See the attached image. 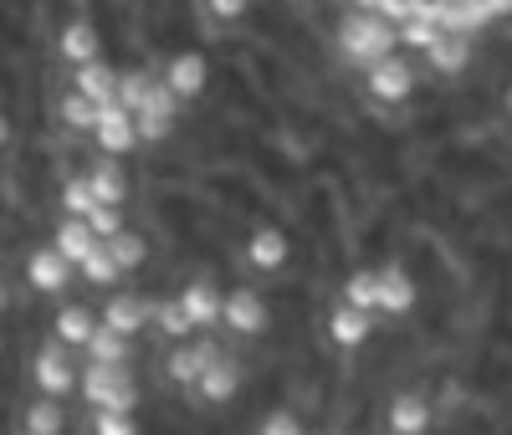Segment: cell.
<instances>
[{
  "instance_id": "7a4b0ae2",
  "label": "cell",
  "mask_w": 512,
  "mask_h": 435,
  "mask_svg": "<svg viewBox=\"0 0 512 435\" xmlns=\"http://www.w3.org/2000/svg\"><path fill=\"white\" fill-rule=\"evenodd\" d=\"M77 395L93 410H139V384L128 374V364H88V374H77Z\"/></svg>"
},
{
  "instance_id": "7bdbcfd3",
  "label": "cell",
  "mask_w": 512,
  "mask_h": 435,
  "mask_svg": "<svg viewBox=\"0 0 512 435\" xmlns=\"http://www.w3.org/2000/svg\"><path fill=\"white\" fill-rule=\"evenodd\" d=\"M507 113H512V87H507Z\"/></svg>"
},
{
  "instance_id": "cb8c5ba5",
  "label": "cell",
  "mask_w": 512,
  "mask_h": 435,
  "mask_svg": "<svg viewBox=\"0 0 512 435\" xmlns=\"http://www.w3.org/2000/svg\"><path fill=\"white\" fill-rule=\"evenodd\" d=\"M82 348H88L93 364H128V333H118V328H108V323H98L93 338L82 343Z\"/></svg>"
},
{
  "instance_id": "e575fe53",
  "label": "cell",
  "mask_w": 512,
  "mask_h": 435,
  "mask_svg": "<svg viewBox=\"0 0 512 435\" xmlns=\"http://www.w3.org/2000/svg\"><path fill=\"white\" fill-rule=\"evenodd\" d=\"M93 231H98V241H108V236H118L123 231V215H118V205H93L88 215H82Z\"/></svg>"
},
{
  "instance_id": "1f68e13d",
  "label": "cell",
  "mask_w": 512,
  "mask_h": 435,
  "mask_svg": "<svg viewBox=\"0 0 512 435\" xmlns=\"http://www.w3.org/2000/svg\"><path fill=\"white\" fill-rule=\"evenodd\" d=\"M436 36H441V21H425V16L400 21V41H405V47H415V52H431Z\"/></svg>"
},
{
  "instance_id": "5bb4252c",
  "label": "cell",
  "mask_w": 512,
  "mask_h": 435,
  "mask_svg": "<svg viewBox=\"0 0 512 435\" xmlns=\"http://www.w3.org/2000/svg\"><path fill=\"white\" fill-rule=\"evenodd\" d=\"M210 359H221V348L210 343V338H200V343H180L175 354L164 359V374L175 379V384H200V374H205Z\"/></svg>"
},
{
  "instance_id": "484cf974",
  "label": "cell",
  "mask_w": 512,
  "mask_h": 435,
  "mask_svg": "<svg viewBox=\"0 0 512 435\" xmlns=\"http://www.w3.org/2000/svg\"><path fill=\"white\" fill-rule=\"evenodd\" d=\"M108 251H113V261H118V272H139L144 261H149V246H144V236H134V231L108 236Z\"/></svg>"
},
{
  "instance_id": "9a60e30c",
  "label": "cell",
  "mask_w": 512,
  "mask_h": 435,
  "mask_svg": "<svg viewBox=\"0 0 512 435\" xmlns=\"http://www.w3.org/2000/svg\"><path fill=\"white\" fill-rule=\"evenodd\" d=\"M369 333H374V323H369L364 308H354V302H338L328 313V343H338V348H364Z\"/></svg>"
},
{
  "instance_id": "2e32d148",
  "label": "cell",
  "mask_w": 512,
  "mask_h": 435,
  "mask_svg": "<svg viewBox=\"0 0 512 435\" xmlns=\"http://www.w3.org/2000/svg\"><path fill=\"white\" fill-rule=\"evenodd\" d=\"M287 236L277 231V226H256L251 236H246V261L256 272H282L287 267Z\"/></svg>"
},
{
  "instance_id": "ac0fdd59",
  "label": "cell",
  "mask_w": 512,
  "mask_h": 435,
  "mask_svg": "<svg viewBox=\"0 0 512 435\" xmlns=\"http://www.w3.org/2000/svg\"><path fill=\"white\" fill-rule=\"evenodd\" d=\"M180 297H185V308H190L195 328H216V323L226 318V292H216L205 277H200V282H190Z\"/></svg>"
},
{
  "instance_id": "836d02e7",
  "label": "cell",
  "mask_w": 512,
  "mask_h": 435,
  "mask_svg": "<svg viewBox=\"0 0 512 435\" xmlns=\"http://www.w3.org/2000/svg\"><path fill=\"white\" fill-rule=\"evenodd\" d=\"M180 118H159V113H134V128H139V144H164L175 134Z\"/></svg>"
},
{
  "instance_id": "4dcf8cb0",
  "label": "cell",
  "mask_w": 512,
  "mask_h": 435,
  "mask_svg": "<svg viewBox=\"0 0 512 435\" xmlns=\"http://www.w3.org/2000/svg\"><path fill=\"white\" fill-rule=\"evenodd\" d=\"M149 82H154L149 67H128V72H118V103L134 113V108L144 103V93H149Z\"/></svg>"
},
{
  "instance_id": "4fadbf2b",
  "label": "cell",
  "mask_w": 512,
  "mask_h": 435,
  "mask_svg": "<svg viewBox=\"0 0 512 435\" xmlns=\"http://www.w3.org/2000/svg\"><path fill=\"white\" fill-rule=\"evenodd\" d=\"M67 277H72V261H67L57 246H41V251L26 256V282H31L36 292H62Z\"/></svg>"
},
{
  "instance_id": "ba28073f",
  "label": "cell",
  "mask_w": 512,
  "mask_h": 435,
  "mask_svg": "<svg viewBox=\"0 0 512 435\" xmlns=\"http://www.w3.org/2000/svg\"><path fill=\"white\" fill-rule=\"evenodd\" d=\"M31 374H36V389H41V395H52V400H62L67 389H77V374H72V359H67V343L62 338L41 348Z\"/></svg>"
},
{
  "instance_id": "277c9868",
  "label": "cell",
  "mask_w": 512,
  "mask_h": 435,
  "mask_svg": "<svg viewBox=\"0 0 512 435\" xmlns=\"http://www.w3.org/2000/svg\"><path fill=\"white\" fill-rule=\"evenodd\" d=\"M364 87H369L374 103H410V98H415V67L390 52L384 62L364 67Z\"/></svg>"
},
{
  "instance_id": "f35d334b",
  "label": "cell",
  "mask_w": 512,
  "mask_h": 435,
  "mask_svg": "<svg viewBox=\"0 0 512 435\" xmlns=\"http://www.w3.org/2000/svg\"><path fill=\"white\" fill-rule=\"evenodd\" d=\"M374 11H379V16H390V21L400 26V21H410V16H415V0H379Z\"/></svg>"
},
{
  "instance_id": "4316f807",
  "label": "cell",
  "mask_w": 512,
  "mask_h": 435,
  "mask_svg": "<svg viewBox=\"0 0 512 435\" xmlns=\"http://www.w3.org/2000/svg\"><path fill=\"white\" fill-rule=\"evenodd\" d=\"M62 405L52 400V395H41L31 410H26V435H62Z\"/></svg>"
},
{
  "instance_id": "3957f363",
  "label": "cell",
  "mask_w": 512,
  "mask_h": 435,
  "mask_svg": "<svg viewBox=\"0 0 512 435\" xmlns=\"http://www.w3.org/2000/svg\"><path fill=\"white\" fill-rule=\"evenodd\" d=\"M52 52H57L62 67H82V62L103 57V31H98V21H93V16H72V21H62L57 36H52Z\"/></svg>"
},
{
  "instance_id": "d4e9b609",
  "label": "cell",
  "mask_w": 512,
  "mask_h": 435,
  "mask_svg": "<svg viewBox=\"0 0 512 435\" xmlns=\"http://www.w3.org/2000/svg\"><path fill=\"white\" fill-rule=\"evenodd\" d=\"M154 318H159V328H164L169 338H190V333H195V318H190V308H185V297L154 302Z\"/></svg>"
},
{
  "instance_id": "b9f144b4",
  "label": "cell",
  "mask_w": 512,
  "mask_h": 435,
  "mask_svg": "<svg viewBox=\"0 0 512 435\" xmlns=\"http://www.w3.org/2000/svg\"><path fill=\"white\" fill-rule=\"evenodd\" d=\"M349 6H359V11H374V6H379V0H349Z\"/></svg>"
},
{
  "instance_id": "f1b7e54d",
  "label": "cell",
  "mask_w": 512,
  "mask_h": 435,
  "mask_svg": "<svg viewBox=\"0 0 512 435\" xmlns=\"http://www.w3.org/2000/svg\"><path fill=\"white\" fill-rule=\"evenodd\" d=\"M93 328H98V318H93L88 308H62V313H57V338H62V343H88Z\"/></svg>"
},
{
  "instance_id": "e0dca14e",
  "label": "cell",
  "mask_w": 512,
  "mask_h": 435,
  "mask_svg": "<svg viewBox=\"0 0 512 435\" xmlns=\"http://www.w3.org/2000/svg\"><path fill=\"white\" fill-rule=\"evenodd\" d=\"M390 430L395 435H425L431 430V400H425L420 389H400L390 400Z\"/></svg>"
},
{
  "instance_id": "8d00e7d4",
  "label": "cell",
  "mask_w": 512,
  "mask_h": 435,
  "mask_svg": "<svg viewBox=\"0 0 512 435\" xmlns=\"http://www.w3.org/2000/svg\"><path fill=\"white\" fill-rule=\"evenodd\" d=\"M256 435H303V420H297L292 410H272L262 425H256Z\"/></svg>"
},
{
  "instance_id": "d6986e66",
  "label": "cell",
  "mask_w": 512,
  "mask_h": 435,
  "mask_svg": "<svg viewBox=\"0 0 512 435\" xmlns=\"http://www.w3.org/2000/svg\"><path fill=\"white\" fill-rule=\"evenodd\" d=\"M88 185H93L98 205H123V200H128V180H123V169H118V154H103V159L88 169Z\"/></svg>"
},
{
  "instance_id": "d6a6232c",
  "label": "cell",
  "mask_w": 512,
  "mask_h": 435,
  "mask_svg": "<svg viewBox=\"0 0 512 435\" xmlns=\"http://www.w3.org/2000/svg\"><path fill=\"white\" fill-rule=\"evenodd\" d=\"M93 205H98V195H93V185H88V174H77V180L62 185V210H67V215H88Z\"/></svg>"
},
{
  "instance_id": "6da1fadb",
  "label": "cell",
  "mask_w": 512,
  "mask_h": 435,
  "mask_svg": "<svg viewBox=\"0 0 512 435\" xmlns=\"http://www.w3.org/2000/svg\"><path fill=\"white\" fill-rule=\"evenodd\" d=\"M338 47H344L349 67H374V62H384L400 47V26L390 16H379V11L349 6L344 21H338Z\"/></svg>"
},
{
  "instance_id": "ab89813d",
  "label": "cell",
  "mask_w": 512,
  "mask_h": 435,
  "mask_svg": "<svg viewBox=\"0 0 512 435\" xmlns=\"http://www.w3.org/2000/svg\"><path fill=\"white\" fill-rule=\"evenodd\" d=\"M6 144H11V113L0 108V149H6Z\"/></svg>"
},
{
  "instance_id": "ffe728a7",
  "label": "cell",
  "mask_w": 512,
  "mask_h": 435,
  "mask_svg": "<svg viewBox=\"0 0 512 435\" xmlns=\"http://www.w3.org/2000/svg\"><path fill=\"white\" fill-rule=\"evenodd\" d=\"M149 318H154V302H144V297H113L108 308H103V323L118 328V333H128V338H134Z\"/></svg>"
},
{
  "instance_id": "8992f818",
  "label": "cell",
  "mask_w": 512,
  "mask_h": 435,
  "mask_svg": "<svg viewBox=\"0 0 512 435\" xmlns=\"http://www.w3.org/2000/svg\"><path fill=\"white\" fill-rule=\"evenodd\" d=\"M159 77L169 82V93H175L180 103H190V98H200L210 87V62H205V52H175Z\"/></svg>"
},
{
  "instance_id": "8fae6325",
  "label": "cell",
  "mask_w": 512,
  "mask_h": 435,
  "mask_svg": "<svg viewBox=\"0 0 512 435\" xmlns=\"http://www.w3.org/2000/svg\"><path fill=\"white\" fill-rule=\"evenodd\" d=\"M425 62H431V72H441V77H461L466 67H472V36L466 31H441L431 41V52H425Z\"/></svg>"
},
{
  "instance_id": "60d3db41",
  "label": "cell",
  "mask_w": 512,
  "mask_h": 435,
  "mask_svg": "<svg viewBox=\"0 0 512 435\" xmlns=\"http://www.w3.org/2000/svg\"><path fill=\"white\" fill-rule=\"evenodd\" d=\"M487 6H492V16L502 21V16H512V0H487Z\"/></svg>"
},
{
  "instance_id": "9c48e42d",
  "label": "cell",
  "mask_w": 512,
  "mask_h": 435,
  "mask_svg": "<svg viewBox=\"0 0 512 435\" xmlns=\"http://www.w3.org/2000/svg\"><path fill=\"white\" fill-rule=\"evenodd\" d=\"M374 277H379V313L405 318V313L415 308V302H420V292H415V277L400 267V261H390V267H379Z\"/></svg>"
},
{
  "instance_id": "603a6c76",
  "label": "cell",
  "mask_w": 512,
  "mask_h": 435,
  "mask_svg": "<svg viewBox=\"0 0 512 435\" xmlns=\"http://www.w3.org/2000/svg\"><path fill=\"white\" fill-rule=\"evenodd\" d=\"M98 113H103V103H93V98H82L77 87H67V93L57 98V118L72 128V134H93V123H98Z\"/></svg>"
},
{
  "instance_id": "44dd1931",
  "label": "cell",
  "mask_w": 512,
  "mask_h": 435,
  "mask_svg": "<svg viewBox=\"0 0 512 435\" xmlns=\"http://www.w3.org/2000/svg\"><path fill=\"white\" fill-rule=\"evenodd\" d=\"M236 384H241V369H236L231 359H210L195 389H200V395H205L210 405H226V400L236 395Z\"/></svg>"
},
{
  "instance_id": "7402d4cb",
  "label": "cell",
  "mask_w": 512,
  "mask_h": 435,
  "mask_svg": "<svg viewBox=\"0 0 512 435\" xmlns=\"http://www.w3.org/2000/svg\"><path fill=\"white\" fill-rule=\"evenodd\" d=\"M52 246H57L67 261H82V256H88V251L98 246V231H93L88 221H82V215H67V221L57 226V236H52Z\"/></svg>"
},
{
  "instance_id": "d590c367",
  "label": "cell",
  "mask_w": 512,
  "mask_h": 435,
  "mask_svg": "<svg viewBox=\"0 0 512 435\" xmlns=\"http://www.w3.org/2000/svg\"><path fill=\"white\" fill-rule=\"evenodd\" d=\"M93 435H139V425H134V415H123V410H98Z\"/></svg>"
},
{
  "instance_id": "7c38bea8",
  "label": "cell",
  "mask_w": 512,
  "mask_h": 435,
  "mask_svg": "<svg viewBox=\"0 0 512 435\" xmlns=\"http://www.w3.org/2000/svg\"><path fill=\"white\" fill-rule=\"evenodd\" d=\"M72 87L93 103H118V67L108 57H93V62L72 67Z\"/></svg>"
},
{
  "instance_id": "30bf717a",
  "label": "cell",
  "mask_w": 512,
  "mask_h": 435,
  "mask_svg": "<svg viewBox=\"0 0 512 435\" xmlns=\"http://www.w3.org/2000/svg\"><path fill=\"white\" fill-rule=\"evenodd\" d=\"M436 21H441V31H466V36H477V31H487L497 16H492L487 0H436Z\"/></svg>"
},
{
  "instance_id": "52a82bcc",
  "label": "cell",
  "mask_w": 512,
  "mask_h": 435,
  "mask_svg": "<svg viewBox=\"0 0 512 435\" xmlns=\"http://www.w3.org/2000/svg\"><path fill=\"white\" fill-rule=\"evenodd\" d=\"M231 333H241V338H256V333H267V323H272V313H267V297L262 292H251V287H236V292H226V318H221Z\"/></svg>"
},
{
  "instance_id": "f546056e",
  "label": "cell",
  "mask_w": 512,
  "mask_h": 435,
  "mask_svg": "<svg viewBox=\"0 0 512 435\" xmlns=\"http://www.w3.org/2000/svg\"><path fill=\"white\" fill-rule=\"evenodd\" d=\"M344 302H354V308H364V313H379V277L374 272H349Z\"/></svg>"
},
{
  "instance_id": "83f0119b",
  "label": "cell",
  "mask_w": 512,
  "mask_h": 435,
  "mask_svg": "<svg viewBox=\"0 0 512 435\" xmlns=\"http://www.w3.org/2000/svg\"><path fill=\"white\" fill-rule=\"evenodd\" d=\"M77 267H82V277H88L93 287H108L113 277H118V261H113V251H108V241H98L88 256H82L77 261Z\"/></svg>"
},
{
  "instance_id": "5b68a950",
  "label": "cell",
  "mask_w": 512,
  "mask_h": 435,
  "mask_svg": "<svg viewBox=\"0 0 512 435\" xmlns=\"http://www.w3.org/2000/svg\"><path fill=\"white\" fill-rule=\"evenodd\" d=\"M93 144L98 154H128V149H139V128H134V113H128L123 103H103L98 123H93Z\"/></svg>"
},
{
  "instance_id": "74e56055",
  "label": "cell",
  "mask_w": 512,
  "mask_h": 435,
  "mask_svg": "<svg viewBox=\"0 0 512 435\" xmlns=\"http://www.w3.org/2000/svg\"><path fill=\"white\" fill-rule=\"evenodd\" d=\"M251 11V0H205V16H216V21H241Z\"/></svg>"
}]
</instances>
